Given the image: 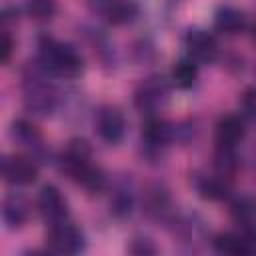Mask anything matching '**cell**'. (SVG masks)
Instances as JSON below:
<instances>
[{
	"instance_id": "27",
	"label": "cell",
	"mask_w": 256,
	"mask_h": 256,
	"mask_svg": "<svg viewBox=\"0 0 256 256\" xmlns=\"http://www.w3.org/2000/svg\"><path fill=\"white\" fill-rule=\"evenodd\" d=\"M12 50H14V40H12V36L4 30V32H2V38H0V60H2L4 64L10 60Z\"/></svg>"
},
{
	"instance_id": "9",
	"label": "cell",
	"mask_w": 256,
	"mask_h": 256,
	"mask_svg": "<svg viewBox=\"0 0 256 256\" xmlns=\"http://www.w3.org/2000/svg\"><path fill=\"white\" fill-rule=\"evenodd\" d=\"M176 136V126L162 118H148L142 126V146L148 154L160 152Z\"/></svg>"
},
{
	"instance_id": "3",
	"label": "cell",
	"mask_w": 256,
	"mask_h": 256,
	"mask_svg": "<svg viewBox=\"0 0 256 256\" xmlns=\"http://www.w3.org/2000/svg\"><path fill=\"white\" fill-rule=\"evenodd\" d=\"M46 246L54 254H78L84 250L86 240L78 226L68 220L50 224L46 234Z\"/></svg>"
},
{
	"instance_id": "10",
	"label": "cell",
	"mask_w": 256,
	"mask_h": 256,
	"mask_svg": "<svg viewBox=\"0 0 256 256\" xmlns=\"http://www.w3.org/2000/svg\"><path fill=\"white\" fill-rule=\"evenodd\" d=\"M36 204H38V212L42 214V218L48 224L68 220V202L56 186H52V184L42 186Z\"/></svg>"
},
{
	"instance_id": "22",
	"label": "cell",
	"mask_w": 256,
	"mask_h": 256,
	"mask_svg": "<svg viewBox=\"0 0 256 256\" xmlns=\"http://www.w3.org/2000/svg\"><path fill=\"white\" fill-rule=\"evenodd\" d=\"M212 246L218 254H230V256H238V254H246L244 252V242H242V234H234V232H224L218 234L212 240Z\"/></svg>"
},
{
	"instance_id": "23",
	"label": "cell",
	"mask_w": 256,
	"mask_h": 256,
	"mask_svg": "<svg viewBox=\"0 0 256 256\" xmlns=\"http://www.w3.org/2000/svg\"><path fill=\"white\" fill-rule=\"evenodd\" d=\"M214 166L218 170V174L224 176H232L238 168V158H236V148H228V146H216L214 152Z\"/></svg>"
},
{
	"instance_id": "26",
	"label": "cell",
	"mask_w": 256,
	"mask_h": 256,
	"mask_svg": "<svg viewBox=\"0 0 256 256\" xmlns=\"http://www.w3.org/2000/svg\"><path fill=\"white\" fill-rule=\"evenodd\" d=\"M242 242H244V252L246 254H256V224L246 226L242 230Z\"/></svg>"
},
{
	"instance_id": "14",
	"label": "cell",
	"mask_w": 256,
	"mask_h": 256,
	"mask_svg": "<svg viewBox=\"0 0 256 256\" xmlns=\"http://www.w3.org/2000/svg\"><path fill=\"white\" fill-rule=\"evenodd\" d=\"M194 186H196V192L200 194V198L204 200H212V202H218V200H224L230 196V180L228 176L224 174H214V176H208V174H200L194 178Z\"/></svg>"
},
{
	"instance_id": "5",
	"label": "cell",
	"mask_w": 256,
	"mask_h": 256,
	"mask_svg": "<svg viewBox=\"0 0 256 256\" xmlns=\"http://www.w3.org/2000/svg\"><path fill=\"white\" fill-rule=\"evenodd\" d=\"M90 144L82 138H74L68 142V146L58 156V168L62 174H66L70 180L76 182V178L84 172V168L90 164Z\"/></svg>"
},
{
	"instance_id": "12",
	"label": "cell",
	"mask_w": 256,
	"mask_h": 256,
	"mask_svg": "<svg viewBox=\"0 0 256 256\" xmlns=\"http://www.w3.org/2000/svg\"><path fill=\"white\" fill-rule=\"evenodd\" d=\"M246 136V126L244 120L236 114H226L218 120L216 130H214V138H216V146H228V148H236Z\"/></svg>"
},
{
	"instance_id": "18",
	"label": "cell",
	"mask_w": 256,
	"mask_h": 256,
	"mask_svg": "<svg viewBox=\"0 0 256 256\" xmlns=\"http://www.w3.org/2000/svg\"><path fill=\"white\" fill-rule=\"evenodd\" d=\"M144 210L148 216L156 220H168L170 218V198L166 190L160 186H152L148 192H144Z\"/></svg>"
},
{
	"instance_id": "16",
	"label": "cell",
	"mask_w": 256,
	"mask_h": 256,
	"mask_svg": "<svg viewBox=\"0 0 256 256\" xmlns=\"http://www.w3.org/2000/svg\"><path fill=\"white\" fill-rule=\"evenodd\" d=\"M28 202L20 194H10L2 204V220L8 228H20L28 220Z\"/></svg>"
},
{
	"instance_id": "2",
	"label": "cell",
	"mask_w": 256,
	"mask_h": 256,
	"mask_svg": "<svg viewBox=\"0 0 256 256\" xmlns=\"http://www.w3.org/2000/svg\"><path fill=\"white\" fill-rule=\"evenodd\" d=\"M46 74L38 60L24 70V106L36 116H48L58 106V92L46 80Z\"/></svg>"
},
{
	"instance_id": "19",
	"label": "cell",
	"mask_w": 256,
	"mask_h": 256,
	"mask_svg": "<svg viewBox=\"0 0 256 256\" xmlns=\"http://www.w3.org/2000/svg\"><path fill=\"white\" fill-rule=\"evenodd\" d=\"M230 214L232 218L242 226H254L256 224V198L252 196H238L230 204Z\"/></svg>"
},
{
	"instance_id": "11",
	"label": "cell",
	"mask_w": 256,
	"mask_h": 256,
	"mask_svg": "<svg viewBox=\"0 0 256 256\" xmlns=\"http://www.w3.org/2000/svg\"><path fill=\"white\" fill-rule=\"evenodd\" d=\"M94 12L112 26H124L136 20L138 6L132 0H94Z\"/></svg>"
},
{
	"instance_id": "28",
	"label": "cell",
	"mask_w": 256,
	"mask_h": 256,
	"mask_svg": "<svg viewBox=\"0 0 256 256\" xmlns=\"http://www.w3.org/2000/svg\"><path fill=\"white\" fill-rule=\"evenodd\" d=\"M130 252L132 254H154L156 252V246L148 238H136L130 244Z\"/></svg>"
},
{
	"instance_id": "29",
	"label": "cell",
	"mask_w": 256,
	"mask_h": 256,
	"mask_svg": "<svg viewBox=\"0 0 256 256\" xmlns=\"http://www.w3.org/2000/svg\"><path fill=\"white\" fill-rule=\"evenodd\" d=\"M252 36H254V42H256V24H254V30H252Z\"/></svg>"
},
{
	"instance_id": "21",
	"label": "cell",
	"mask_w": 256,
	"mask_h": 256,
	"mask_svg": "<svg viewBox=\"0 0 256 256\" xmlns=\"http://www.w3.org/2000/svg\"><path fill=\"white\" fill-rule=\"evenodd\" d=\"M198 78V64L190 58L178 60L172 68V82L178 88H192Z\"/></svg>"
},
{
	"instance_id": "4",
	"label": "cell",
	"mask_w": 256,
	"mask_h": 256,
	"mask_svg": "<svg viewBox=\"0 0 256 256\" xmlns=\"http://www.w3.org/2000/svg\"><path fill=\"white\" fill-rule=\"evenodd\" d=\"M168 94H170V88H168L166 80L160 76H150V78L142 80L140 86L136 88L134 104L142 112H156L158 108H162L166 104Z\"/></svg>"
},
{
	"instance_id": "8",
	"label": "cell",
	"mask_w": 256,
	"mask_h": 256,
	"mask_svg": "<svg viewBox=\"0 0 256 256\" xmlns=\"http://www.w3.org/2000/svg\"><path fill=\"white\" fill-rule=\"evenodd\" d=\"M184 46H186L188 58L194 60L196 64H208V62H214L216 56H218V44H216V38H214L210 32L200 30V28L188 30V34H186V38H184Z\"/></svg>"
},
{
	"instance_id": "25",
	"label": "cell",
	"mask_w": 256,
	"mask_h": 256,
	"mask_svg": "<svg viewBox=\"0 0 256 256\" xmlns=\"http://www.w3.org/2000/svg\"><path fill=\"white\" fill-rule=\"evenodd\" d=\"M240 106H242V114L248 120L256 122V86H250V88L244 90L242 100H240Z\"/></svg>"
},
{
	"instance_id": "15",
	"label": "cell",
	"mask_w": 256,
	"mask_h": 256,
	"mask_svg": "<svg viewBox=\"0 0 256 256\" xmlns=\"http://www.w3.org/2000/svg\"><path fill=\"white\" fill-rule=\"evenodd\" d=\"M134 186L130 180H118L116 186L112 188L110 196V212L118 218H124L132 212L134 208Z\"/></svg>"
},
{
	"instance_id": "20",
	"label": "cell",
	"mask_w": 256,
	"mask_h": 256,
	"mask_svg": "<svg viewBox=\"0 0 256 256\" xmlns=\"http://www.w3.org/2000/svg\"><path fill=\"white\" fill-rule=\"evenodd\" d=\"M76 182L90 194H100L102 190H106L108 186V180H106V174L100 166H94L92 162L84 168V172L76 178Z\"/></svg>"
},
{
	"instance_id": "1",
	"label": "cell",
	"mask_w": 256,
	"mask_h": 256,
	"mask_svg": "<svg viewBox=\"0 0 256 256\" xmlns=\"http://www.w3.org/2000/svg\"><path fill=\"white\" fill-rule=\"evenodd\" d=\"M38 62L48 74L60 78H76L84 70L80 52L72 44L58 42L52 36H42L38 40Z\"/></svg>"
},
{
	"instance_id": "17",
	"label": "cell",
	"mask_w": 256,
	"mask_h": 256,
	"mask_svg": "<svg viewBox=\"0 0 256 256\" xmlns=\"http://www.w3.org/2000/svg\"><path fill=\"white\" fill-rule=\"evenodd\" d=\"M214 26L224 34H238L246 26V16L234 6H220L214 14Z\"/></svg>"
},
{
	"instance_id": "7",
	"label": "cell",
	"mask_w": 256,
	"mask_h": 256,
	"mask_svg": "<svg viewBox=\"0 0 256 256\" xmlns=\"http://www.w3.org/2000/svg\"><path fill=\"white\" fill-rule=\"evenodd\" d=\"M94 128L106 144H118L126 132L124 114L116 106H102L94 116Z\"/></svg>"
},
{
	"instance_id": "24",
	"label": "cell",
	"mask_w": 256,
	"mask_h": 256,
	"mask_svg": "<svg viewBox=\"0 0 256 256\" xmlns=\"http://www.w3.org/2000/svg\"><path fill=\"white\" fill-rule=\"evenodd\" d=\"M26 12L38 22H48L56 14V0H26Z\"/></svg>"
},
{
	"instance_id": "6",
	"label": "cell",
	"mask_w": 256,
	"mask_h": 256,
	"mask_svg": "<svg viewBox=\"0 0 256 256\" xmlns=\"http://www.w3.org/2000/svg\"><path fill=\"white\" fill-rule=\"evenodd\" d=\"M2 174L4 180L12 186H28L38 178V164L32 156H22V154L4 156Z\"/></svg>"
},
{
	"instance_id": "13",
	"label": "cell",
	"mask_w": 256,
	"mask_h": 256,
	"mask_svg": "<svg viewBox=\"0 0 256 256\" xmlns=\"http://www.w3.org/2000/svg\"><path fill=\"white\" fill-rule=\"evenodd\" d=\"M10 136H12L14 142H18L20 146H24L32 154L44 156V140H42V134H40V130L32 122H28L24 118L14 120L12 122V128H10Z\"/></svg>"
}]
</instances>
